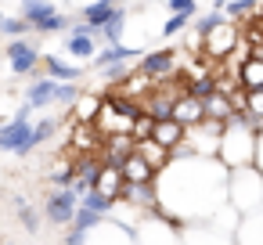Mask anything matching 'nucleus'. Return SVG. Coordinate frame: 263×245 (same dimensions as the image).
<instances>
[{
    "instance_id": "obj_1",
    "label": "nucleus",
    "mask_w": 263,
    "mask_h": 245,
    "mask_svg": "<svg viewBox=\"0 0 263 245\" xmlns=\"http://www.w3.org/2000/svg\"><path fill=\"white\" fill-rule=\"evenodd\" d=\"M227 177L231 169L216 155L187 152L180 148L155 177L159 187V209L177 220L180 227L213 220L227 202Z\"/></svg>"
},
{
    "instance_id": "obj_2",
    "label": "nucleus",
    "mask_w": 263,
    "mask_h": 245,
    "mask_svg": "<svg viewBox=\"0 0 263 245\" xmlns=\"http://www.w3.org/2000/svg\"><path fill=\"white\" fill-rule=\"evenodd\" d=\"M256 137H259V130L252 126L249 112H234V116L223 123L216 159H220L227 169H234V166H252V162H256Z\"/></svg>"
},
{
    "instance_id": "obj_3",
    "label": "nucleus",
    "mask_w": 263,
    "mask_h": 245,
    "mask_svg": "<svg viewBox=\"0 0 263 245\" xmlns=\"http://www.w3.org/2000/svg\"><path fill=\"white\" fill-rule=\"evenodd\" d=\"M227 202L238 213H252L263 205V169L252 166H234L227 177Z\"/></svg>"
},
{
    "instance_id": "obj_4",
    "label": "nucleus",
    "mask_w": 263,
    "mask_h": 245,
    "mask_svg": "<svg viewBox=\"0 0 263 245\" xmlns=\"http://www.w3.org/2000/svg\"><path fill=\"white\" fill-rule=\"evenodd\" d=\"M40 144H36V134H33V119H11V123H0V152L4 155H33Z\"/></svg>"
},
{
    "instance_id": "obj_5",
    "label": "nucleus",
    "mask_w": 263,
    "mask_h": 245,
    "mask_svg": "<svg viewBox=\"0 0 263 245\" xmlns=\"http://www.w3.org/2000/svg\"><path fill=\"white\" fill-rule=\"evenodd\" d=\"M4 58H8V69H11V76H36V72L44 69V51H40L33 40H26V36H15V40H8V47H4Z\"/></svg>"
},
{
    "instance_id": "obj_6",
    "label": "nucleus",
    "mask_w": 263,
    "mask_h": 245,
    "mask_svg": "<svg viewBox=\"0 0 263 245\" xmlns=\"http://www.w3.org/2000/svg\"><path fill=\"white\" fill-rule=\"evenodd\" d=\"M238 44H241V29H238V22L223 18L213 33L202 36V54H205L209 62H227V58L238 51Z\"/></svg>"
},
{
    "instance_id": "obj_7",
    "label": "nucleus",
    "mask_w": 263,
    "mask_h": 245,
    "mask_svg": "<svg viewBox=\"0 0 263 245\" xmlns=\"http://www.w3.org/2000/svg\"><path fill=\"white\" fill-rule=\"evenodd\" d=\"M40 209H44V220L51 227H69L72 216H76V209H80V195L72 191V184L69 187H51L44 195V205Z\"/></svg>"
},
{
    "instance_id": "obj_8",
    "label": "nucleus",
    "mask_w": 263,
    "mask_h": 245,
    "mask_svg": "<svg viewBox=\"0 0 263 245\" xmlns=\"http://www.w3.org/2000/svg\"><path fill=\"white\" fill-rule=\"evenodd\" d=\"M134 69H137V72H144V76H152V80L159 83L162 76H173V72L180 69V47L148 51V54H141V58L134 62Z\"/></svg>"
},
{
    "instance_id": "obj_9",
    "label": "nucleus",
    "mask_w": 263,
    "mask_h": 245,
    "mask_svg": "<svg viewBox=\"0 0 263 245\" xmlns=\"http://www.w3.org/2000/svg\"><path fill=\"white\" fill-rule=\"evenodd\" d=\"M119 202L137 205V209H155L159 205V187H155V180H126Z\"/></svg>"
},
{
    "instance_id": "obj_10",
    "label": "nucleus",
    "mask_w": 263,
    "mask_h": 245,
    "mask_svg": "<svg viewBox=\"0 0 263 245\" xmlns=\"http://www.w3.org/2000/svg\"><path fill=\"white\" fill-rule=\"evenodd\" d=\"M173 119H180L187 130H191V126H198V123L205 119V101H202V98H195L191 90H180V94H177V101H173Z\"/></svg>"
},
{
    "instance_id": "obj_11",
    "label": "nucleus",
    "mask_w": 263,
    "mask_h": 245,
    "mask_svg": "<svg viewBox=\"0 0 263 245\" xmlns=\"http://www.w3.org/2000/svg\"><path fill=\"white\" fill-rule=\"evenodd\" d=\"M152 137L162 144V148H170L173 155L184 148V141H187V126L180 123V119H155V130H152Z\"/></svg>"
},
{
    "instance_id": "obj_12",
    "label": "nucleus",
    "mask_w": 263,
    "mask_h": 245,
    "mask_svg": "<svg viewBox=\"0 0 263 245\" xmlns=\"http://www.w3.org/2000/svg\"><path fill=\"white\" fill-rule=\"evenodd\" d=\"M11 205H15L18 227H22L26 234H36V231H40V223H47V220H44V209H36L26 195H15V198H11Z\"/></svg>"
},
{
    "instance_id": "obj_13",
    "label": "nucleus",
    "mask_w": 263,
    "mask_h": 245,
    "mask_svg": "<svg viewBox=\"0 0 263 245\" xmlns=\"http://www.w3.org/2000/svg\"><path fill=\"white\" fill-rule=\"evenodd\" d=\"M238 83H241L245 90L263 87V54H259V51H249V54L238 62Z\"/></svg>"
},
{
    "instance_id": "obj_14",
    "label": "nucleus",
    "mask_w": 263,
    "mask_h": 245,
    "mask_svg": "<svg viewBox=\"0 0 263 245\" xmlns=\"http://www.w3.org/2000/svg\"><path fill=\"white\" fill-rule=\"evenodd\" d=\"M141 58V47H130V44H105V47H98V54H94V62L90 65H112V62H137Z\"/></svg>"
},
{
    "instance_id": "obj_15",
    "label": "nucleus",
    "mask_w": 263,
    "mask_h": 245,
    "mask_svg": "<svg viewBox=\"0 0 263 245\" xmlns=\"http://www.w3.org/2000/svg\"><path fill=\"white\" fill-rule=\"evenodd\" d=\"M119 169H123V177H126V180H155V177H159V169H155V166L137 152V144H134V152L119 162Z\"/></svg>"
},
{
    "instance_id": "obj_16",
    "label": "nucleus",
    "mask_w": 263,
    "mask_h": 245,
    "mask_svg": "<svg viewBox=\"0 0 263 245\" xmlns=\"http://www.w3.org/2000/svg\"><path fill=\"white\" fill-rule=\"evenodd\" d=\"M123 33H126V8L116 4L112 15H108V18L101 22V29H98V44H119Z\"/></svg>"
},
{
    "instance_id": "obj_17",
    "label": "nucleus",
    "mask_w": 263,
    "mask_h": 245,
    "mask_svg": "<svg viewBox=\"0 0 263 245\" xmlns=\"http://www.w3.org/2000/svg\"><path fill=\"white\" fill-rule=\"evenodd\" d=\"M123 184H126V177H123V169H119L116 162H105L101 173H98V180H94V187L105 191V195L116 198V202H119V195H123Z\"/></svg>"
},
{
    "instance_id": "obj_18",
    "label": "nucleus",
    "mask_w": 263,
    "mask_h": 245,
    "mask_svg": "<svg viewBox=\"0 0 263 245\" xmlns=\"http://www.w3.org/2000/svg\"><path fill=\"white\" fill-rule=\"evenodd\" d=\"M65 54L76 58V62H94V54H98V40H94L90 33H69V40H65Z\"/></svg>"
},
{
    "instance_id": "obj_19",
    "label": "nucleus",
    "mask_w": 263,
    "mask_h": 245,
    "mask_svg": "<svg viewBox=\"0 0 263 245\" xmlns=\"http://www.w3.org/2000/svg\"><path fill=\"white\" fill-rule=\"evenodd\" d=\"M234 241H263V205L252 209V213H241Z\"/></svg>"
},
{
    "instance_id": "obj_20",
    "label": "nucleus",
    "mask_w": 263,
    "mask_h": 245,
    "mask_svg": "<svg viewBox=\"0 0 263 245\" xmlns=\"http://www.w3.org/2000/svg\"><path fill=\"white\" fill-rule=\"evenodd\" d=\"M44 72L54 80H80L83 76V62H65L58 54H44Z\"/></svg>"
},
{
    "instance_id": "obj_21",
    "label": "nucleus",
    "mask_w": 263,
    "mask_h": 245,
    "mask_svg": "<svg viewBox=\"0 0 263 245\" xmlns=\"http://www.w3.org/2000/svg\"><path fill=\"white\" fill-rule=\"evenodd\" d=\"M205 101V119H216V123H227L231 116H234V101H231V94L227 90H213L209 98H202Z\"/></svg>"
},
{
    "instance_id": "obj_22",
    "label": "nucleus",
    "mask_w": 263,
    "mask_h": 245,
    "mask_svg": "<svg viewBox=\"0 0 263 245\" xmlns=\"http://www.w3.org/2000/svg\"><path fill=\"white\" fill-rule=\"evenodd\" d=\"M137 152H141V155H144V159H148L155 169H162V166L173 159V152H170V148H162L155 137H144V141H137Z\"/></svg>"
},
{
    "instance_id": "obj_23",
    "label": "nucleus",
    "mask_w": 263,
    "mask_h": 245,
    "mask_svg": "<svg viewBox=\"0 0 263 245\" xmlns=\"http://www.w3.org/2000/svg\"><path fill=\"white\" fill-rule=\"evenodd\" d=\"M119 4V0H90V4H83V11H80V18H87L90 26H98L101 29V22L112 15V8Z\"/></svg>"
},
{
    "instance_id": "obj_24",
    "label": "nucleus",
    "mask_w": 263,
    "mask_h": 245,
    "mask_svg": "<svg viewBox=\"0 0 263 245\" xmlns=\"http://www.w3.org/2000/svg\"><path fill=\"white\" fill-rule=\"evenodd\" d=\"M184 90H191L195 98H209L213 90H220V76L216 72H198V76H187V87Z\"/></svg>"
},
{
    "instance_id": "obj_25",
    "label": "nucleus",
    "mask_w": 263,
    "mask_h": 245,
    "mask_svg": "<svg viewBox=\"0 0 263 245\" xmlns=\"http://www.w3.org/2000/svg\"><path fill=\"white\" fill-rule=\"evenodd\" d=\"M98 112H101V98L94 94H80V101L72 105V119H83V123H94Z\"/></svg>"
},
{
    "instance_id": "obj_26",
    "label": "nucleus",
    "mask_w": 263,
    "mask_h": 245,
    "mask_svg": "<svg viewBox=\"0 0 263 245\" xmlns=\"http://www.w3.org/2000/svg\"><path fill=\"white\" fill-rule=\"evenodd\" d=\"M33 33V22L26 18V15H4V22H0V36H8V40H15V36H29Z\"/></svg>"
},
{
    "instance_id": "obj_27",
    "label": "nucleus",
    "mask_w": 263,
    "mask_h": 245,
    "mask_svg": "<svg viewBox=\"0 0 263 245\" xmlns=\"http://www.w3.org/2000/svg\"><path fill=\"white\" fill-rule=\"evenodd\" d=\"M191 18H195V15H191V11H170V15H166V22H162V29H159V33H162V36H166V40H170V36H177V33H184V29H187V26H191Z\"/></svg>"
},
{
    "instance_id": "obj_28",
    "label": "nucleus",
    "mask_w": 263,
    "mask_h": 245,
    "mask_svg": "<svg viewBox=\"0 0 263 245\" xmlns=\"http://www.w3.org/2000/svg\"><path fill=\"white\" fill-rule=\"evenodd\" d=\"M245 112H249L252 126H256V130H263V87L245 90Z\"/></svg>"
},
{
    "instance_id": "obj_29",
    "label": "nucleus",
    "mask_w": 263,
    "mask_h": 245,
    "mask_svg": "<svg viewBox=\"0 0 263 245\" xmlns=\"http://www.w3.org/2000/svg\"><path fill=\"white\" fill-rule=\"evenodd\" d=\"M72 22L62 15V11H54V15H47V18H40V22H33V33H40V36H47V33H65Z\"/></svg>"
},
{
    "instance_id": "obj_30",
    "label": "nucleus",
    "mask_w": 263,
    "mask_h": 245,
    "mask_svg": "<svg viewBox=\"0 0 263 245\" xmlns=\"http://www.w3.org/2000/svg\"><path fill=\"white\" fill-rule=\"evenodd\" d=\"M58 8L51 4V0H22V15L29 18V22H40V18H47V15H54Z\"/></svg>"
},
{
    "instance_id": "obj_31",
    "label": "nucleus",
    "mask_w": 263,
    "mask_h": 245,
    "mask_svg": "<svg viewBox=\"0 0 263 245\" xmlns=\"http://www.w3.org/2000/svg\"><path fill=\"white\" fill-rule=\"evenodd\" d=\"M213 8L227 11L231 18H241V15H249L252 8H259V0H213Z\"/></svg>"
},
{
    "instance_id": "obj_32",
    "label": "nucleus",
    "mask_w": 263,
    "mask_h": 245,
    "mask_svg": "<svg viewBox=\"0 0 263 245\" xmlns=\"http://www.w3.org/2000/svg\"><path fill=\"white\" fill-rule=\"evenodd\" d=\"M223 18H231V15H227V11H220V8H213L209 15H202V18L195 22V36L202 40V36H205V33H213V29H216V26H220Z\"/></svg>"
},
{
    "instance_id": "obj_33",
    "label": "nucleus",
    "mask_w": 263,
    "mask_h": 245,
    "mask_svg": "<svg viewBox=\"0 0 263 245\" xmlns=\"http://www.w3.org/2000/svg\"><path fill=\"white\" fill-rule=\"evenodd\" d=\"M58 126H62V119L58 116H47V119H40V123H33V134H36V144H47L54 134H58Z\"/></svg>"
},
{
    "instance_id": "obj_34",
    "label": "nucleus",
    "mask_w": 263,
    "mask_h": 245,
    "mask_svg": "<svg viewBox=\"0 0 263 245\" xmlns=\"http://www.w3.org/2000/svg\"><path fill=\"white\" fill-rule=\"evenodd\" d=\"M152 130H155V116H148V112H141V116L130 123V137H134V141L152 137Z\"/></svg>"
},
{
    "instance_id": "obj_35",
    "label": "nucleus",
    "mask_w": 263,
    "mask_h": 245,
    "mask_svg": "<svg viewBox=\"0 0 263 245\" xmlns=\"http://www.w3.org/2000/svg\"><path fill=\"white\" fill-rule=\"evenodd\" d=\"M72 177H76V162H65L62 169H51V187H69L72 184Z\"/></svg>"
},
{
    "instance_id": "obj_36",
    "label": "nucleus",
    "mask_w": 263,
    "mask_h": 245,
    "mask_svg": "<svg viewBox=\"0 0 263 245\" xmlns=\"http://www.w3.org/2000/svg\"><path fill=\"white\" fill-rule=\"evenodd\" d=\"M166 11H191V15H198V0H166Z\"/></svg>"
},
{
    "instance_id": "obj_37",
    "label": "nucleus",
    "mask_w": 263,
    "mask_h": 245,
    "mask_svg": "<svg viewBox=\"0 0 263 245\" xmlns=\"http://www.w3.org/2000/svg\"><path fill=\"white\" fill-rule=\"evenodd\" d=\"M256 166L263 169V130H259V137H256Z\"/></svg>"
},
{
    "instance_id": "obj_38",
    "label": "nucleus",
    "mask_w": 263,
    "mask_h": 245,
    "mask_svg": "<svg viewBox=\"0 0 263 245\" xmlns=\"http://www.w3.org/2000/svg\"><path fill=\"white\" fill-rule=\"evenodd\" d=\"M0 22H4V15H0Z\"/></svg>"
}]
</instances>
